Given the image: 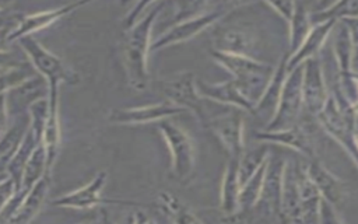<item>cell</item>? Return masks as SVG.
Instances as JSON below:
<instances>
[{
    "instance_id": "cell-15",
    "label": "cell",
    "mask_w": 358,
    "mask_h": 224,
    "mask_svg": "<svg viewBox=\"0 0 358 224\" xmlns=\"http://www.w3.org/2000/svg\"><path fill=\"white\" fill-rule=\"evenodd\" d=\"M239 176H238V158H229L222 175L221 183V210L228 218L239 213Z\"/></svg>"
},
{
    "instance_id": "cell-4",
    "label": "cell",
    "mask_w": 358,
    "mask_h": 224,
    "mask_svg": "<svg viewBox=\"0 0 358 224\" xmlns=\"http://www.w3.org/2000/svg\"><path fill=\"white\" fill-rule=\"evenodd\" d=\"M285 160L281 155L271 157L268 154L263 186L252 213L267 220L281 221V190H282V172Z\"/></svg>"
},
{
    "instance_id": "cell-7",
    "label": "cell",
    "mask_w": 358,
    "mask_h": 224,
    "mask_svg": "<svg viewBox=\"0 0 358 224\" xmlns=\"http://www.w3.org/2000/svg\"><path fill=\"white\" fill-rule=\"evenodd\" d=\"M303 73H302V98L303 105L309 115L316 116L323 105L326 104V99L329 97L322 67L319 63V59L312 56L306 59L303 63Z\"/></svg>"
},
{
    "instance_id": "cell-12",
    "label": "cell",
    "mask_w": 358,
    "mask_h": 224,
    "mask_svg": "<svg viewBox=\"0 0 358 224\" xmlns=\"http://www.w3.org/2000/svg\"><path fill=\"white\" fill-rule=\"evenodd\" d=\"M196 87L199 94L203 98L213 99L220 104L231 105L246 112H253V105L241 94L234 80H228L224 83H214V84L196 80Z\"/></svg>"
},
{
    "instance_id": "cell-14",
    "label": "cell",
    "mask_w": 358,
    "mask_h": 224,
    "mask_svg": "<svg viewBox=\"0 0 358 224\" xmlns=\"http://www.w3.org/2000/svg\"><path fill=\"white\" fill-rule=\"evenodd\" d=\"M221 15H222V13L210 11V13H203L200 15L192 17L186 21H182L179 25L172 28L164 38H161L159 42L157 43V46H166L171 43L187 41L192 36L201 32L208 25H211L213 22H215Z\"/></svg>"
},
{
    "instance_id": "cell-1",
    "label": "cell",
    "mask_w": 358,
    "mask_h": 224,
    "mask_svg": "<svg viewBox=\"0 0 358 224\" xmlns=\"http://www.w3.org/2000/svg\"><path fill=\"white\" fill-rule=\"evenodd\" d=\"M213 57L232 73L238 90L255 108L274 74V67L253 57L220 50H213Z\"/></svg>"
},
{
    "instance_id": "cell-3",
    "label": "cell",
    "mask_w": 358,
    "mask_h": 224,
    "mask_svg": "<svg viewBox=\"0 0 358 224\" xmlns=\"http://www.w3.org/2000/svg\"><path fill=\"white\" fill-rule=\"evenodd\" d=\"M159 129L171 151L173 175L180 182H186L192 178L196 167L194 141L185 129L168 120L159 123Z\"/></svg>"
},
{
    "instance_id": "cell-28",
    "label": "cell",
    "mask_w": 358,
    "mask_h": 224,
    "mask_svg": "<svg viewBox=\"0 0 358 224\" xmlns=\"http://www.w3.org/2000/svg\"><path fill=\"white\" fill-rule=\"evenodd\" d=\"M355 144H357V148H358V134H355Z\"/></svg>"
},
{
    "instance_id": "cell-18",
    "label": "cell",
    "mask_w": 358,
    "mask_h": 224,
    "mask_svg": "<svg viewBox=\"0 0 358 224\" xmlns=\"http://www.w3.org/2000/svg\"><path fill=\"white\" fill-rule=\"evenodd\" d=\"M333 50L341 74L351 71V57L354 50V42L347 24L336 21L333 25Z\"/></svg>"
},
{
    "instance_id": "cell-5",
    "label": "cell",
    "mask_w": 358,
    "mask_h": 224,
    "mask_svg": "<svg viewBox=\"0 0 358 224\" xmlns=\"http://www.w3.org/2000/svg\"><path fill=\"white\" fill-rule=\"evenodd\" d=\"M164 91L172 104L193 112L206 125L208 115L203 104L204 98L197 91L196 78L192 71H180L172 80H168L164 84Z\"/></svg>"
},
{
    "instance_id": "cell-22",
    "label": "cell",
    "mask_w": 358,
    "mask_h": 224,
    "mask_svg": "<svg viewBox=\"0 0 358 224\" xmlns=\"http://www.w3.org/2000/svg\"><path fill=\"white\" fill-rule=\"evenodd\" d=\"M310 22L312 21H310V17H309L306 8L302 4H295V11L289 21V24H291V34H289L291 56L301 48L305 38L308 36V34L310 31Z\"/></svg>"
},
{
    "instance_id": "cell-6",
    "label": "cell",
    "mask_w": 358,
    "mask_h": 224,
    "mask_svg": "<svg viewBox=\"0 0 358 224\" xmlns=\"http://www.w3.org/2000/svg\"><path fill=\"white\" fill-rule=\"evenodd\" d=\"M208 130H211L229 158H238L243 153V116L239 112H224L217 116L208 118L206 122Z\"/></svg>"
},
{
    "instance_id": "cell-24",
    "label": "cell",
    "mask_w": 358,
    "mask_h": 224,
    "mask_svg": "<svg viewBox=\"0 0 358 224\" xmlns=\"http://www.w3.org/2000/svg\"><path fill=\"white\" fill-rule=\"evenodd\" d=\"M278 14H281L287 21H291L295 11L294 0H266Z\"/></svg>"
},
{
    "instance_id": "cell-17",
    "label": "cell",
    "mask_w": 358,
    "mask_h": 224,
    "mask_svg": "<svg viewBox=\"0 0 358 224\" xmlns=\"http://www.w3.org/2000/svg\"><path fill=\"white\" fill-rule=\"evenodd\" d=\"M287 71H288L287 63L282 59L281 64L277 67V70H274V74H273L268 85L266 87L259 102L255 105L252 113H256L260 116L266 115L268 118L267 122L274 116L277 105H278V99L281 95V90H282V85H284V81L287 77Z\"/></svg>"
},
{
    "instance_id": "cell-8",
    "label": "cell",
    "mask_w": 358,
    "mask_h": 224,
    "mask_svg": "<svg viewBox=\"0 0 358 224\" xmlns=\"http://www.w3.org/2000/svg\"><path fill=\"white\" fill-rule=\"evenodd\" d=\"M255 139L263 141V143H277L281 146H287L289 148H294L303 157L312 160L316 158L315 144L310 133L301 125H294L288 129L281 130H260L256 132Z\"/></svg>"
},
{
    "instance_id": "cell-9",
    "label": "cell",
    "mask_w": 358,
    "mask_h": 224,
    "mask_svg": "<svg viewBox=\"0 0 358 224\" xmlns=\"http://www.w3.org/2000/svg\"><path fill=\"white\" fill-rule=\"evenodd\" d=\"M215 50L242 55L252 57L253 50L256 48V36L255 34L238 25H221L214 31L213 35ZM255 59V57H253Z\"/></svg>"
},
{
    "instance_id": "cell-16",
    "label": "cell",
    "mask_w": 358,
    "mask_h": 224,
    "mask_svg": "<svg viewBox=\"0 0 358 224\" xmlns=\"http://www.w3.org/2000/svg\"><path fill=\"white\" fill-rule=\"evenodd\" d=\"M336 21H337L336 18H330V20L317 22V25L310 28V31H309L308 36L305 38L303 43L301 45V48L292 56H289V60L287 62L288 71L292 70L294 67H296L298 64L303 63L306 59L315 56V53L322 48L329 32L333 29V25L336 24Z\"/></svg>"
},
{
    "instance_id": "cell-23",
    "label": "cell",
    "mask_w": 358,
    "mask_h": 224,
    "mask_svg": "<svg viewBox=\"0 0 358 224\" xmlns=\"http://www.w3.org/2000/svg\"><path fill=\"white\" fill-rule=\"evenodd\" d=\"M343 218L337 213V207L333 206L329 200L324 197H320L319 200V210H317V223L322 224H331V223H341Z\"/></svg>"
},
{
    "instance_id": "cell-21",
    "label": "cell",
    "mask_w": 358,
    "mask_h": 224,
    "mask_svg": "<svg viewBox=\"0 0 358 224\" xmlns=\"http://www.w3.org/2000/svg\"><path fill=\"white\" fill-rule=\"evenodd\" d=\"M161 207L165 216L169 217L171 221L179 223V224H187V223H201V220L189 209L187 204H185L180 199L176 196H172L169 193L161 195Z\"/></svg>"
},
{
    "instance_id": "cell-11",
    "label": "cell",
    "mask_w": 358,
    "mask_h": 224,
    "mask_svg": "<svg viewBox=\"0 0 358 224\" xmlns=\"http://www.w3.org/2000/svg\"><path fill=\"white\" fill-rule=\"evenodd\" d=\"M281 221L303 223L299 190L296 183L295 161H285V165H284L282 190H281Z\"/></svg>"
},
{
    "instance_id": "cell-27",
    "label": "cell",
    "mask_w": 358,
    "mask_h": 224,
    "mask_svg": "<svg viewBox=\"0 0 358 224\" xmlns=\"http://www.w3.org/2000/svg\"><path fill=\"white\" fill-rule=\"evenodd\" d=\"M338 0H319V3H317V10L316 11H323V10H326V8H329V7H331L334 3H337Z\"/></svg>"
},
{
    "instance_id": "cell-19",
    "label": "cell",
    "mask_w": 358,
    "mask_h": 224,
    "mask_svg": "<svg viewBox=\"0 0 358 224\" xmlns=\"http://www.w3.org/2000/svg\"><path fill=\"white\" fill-rule=\"evenodd\" d=\"M268 160V157H267ZM267 160L259 167V169L241 186L239 190V213L238 214H248L253 209L255 203L259 199L263 181H264V174H266V167H267Z\"/></svg>"
},
{
    "instance_id": "cell-13",
    "label": "cell",
    "mask_w": 358,
    "mask_h": 224,
    "mask_svg": "<svg viewBox=\"0 0 358 224\" xmlns=\"http://www.w3.org/2000/svg\"><path fill=\"white\" fill-rule=\"evenodd\" d=\"M295 171H296V183H298L299 199H301L302 220L303 223H317L319 200L322 196L316 185L309 178L306 172V165L295 162Z\"/></svg>"
},
{
    "instance_id": "cell-20",
    "label": "cell",
    "mask_w": 358,
    "mask_h": 224,
    "mask_svg": "<svg viewBox=\"0 0 358 224\" xmlns=\"http://www.w3.org/2000/svg\"><path fill=\"white\" fill-rule=\"evenodd\" d=\"M270 148L266 144H260L249 151H243L238 160V176L241 186L259 169V167L267 160Z\"/></svg>"
},
{
    "instance_id": "cell-26",
    "label": "cell",
    "mask_w": 358,
    "mask_h": 224,
    "mask_svg": "<svg viewBox=\"0 0 358 224\" xmlns=\"http://www.w3.org/2000/svg\"><path fill=\"white\" fill-rule=\"evenodd\" d=\"M351 70H352L354 73H358V43L354 45L352 57H351Z\"/></svg>"
},
{
    "instance_id": "cell-10",
    "label": "cell",
    "mask_w": 358,
    "mask_h": 224,
    "mask_svg": "<svg viewBox=\"0 0 358 224\" xmlns=\"http://www.w3.org/2000/svg\"><path fill=\"white\" fill-rule=\"evenodd\" d=\"M306 172L312 182L316 185L322 197L329 200L337 209L343 207L347 199V190L343 181L329 171L316 158L309 160L306 164Z\"/></svg>"
},
{
    "instance_id": "cell-25",
    "label": "cell",
    "mask_w": 358,
    "mask_h": 224,
    "mask_svg": "<svg viewBox=\"0 0 358 224\" xmlns=\"http://www.w3.org/2000/svg\"><path fill=\"white\" fill-rule=\"evenodd\" d=\"M343 21L347 24L352 42L354 45L358 43V17H350V18H343Z\"/></svg>"
},
{
    "instance_id": "cell-2",
    "label": "cell",
    "mask_w": 358,
    "mask_h": 224,
    "mask_svg": "<svg viewBox=\"0 0 358 224\" xmlns=\"http://www.w3.org/2000/svg\"><path fill=\"white\" fill-rule=\"evenodd\" d=\"M302 73H303L302 63L288 71L281 90L275 113L263 127L264 130H281V129H288L296 125L298 118L301 115L302 105H303Z\"/></svg>"
}]
</instances>
